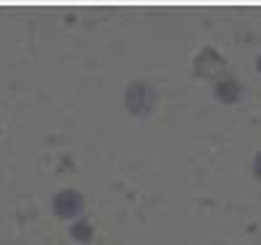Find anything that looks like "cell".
<instances>
[{"label":"cell","instance_id":"obj_1","mask_svg":"<svg viewBox=\"0 0 261 245\" xmlns=\"http://www.w3.org/2000/svg\"><path fill=\"white\" fill-rule=\"evenodd\" d=\"M156 105V92L146 81H135L127 89V108L132 113H148Z\"/></svg>","mask_w":261,"mask_h":245},{"label":"cell","instance_id":"obj_2","mask_svg":"<svg viewBox=\"0 0 261 245\" xmlns=\"http://www.w3.org/2000/svg\"><path fill=\"white\" fill-rule=\"evenodd\" d=\"M51 210L60 215V218H73L84 210V197L75 189H65L51 200Z\"/></svg>","mask_w":261,"mask_h":245},{"label":"cell","instance_id":"obj_3","mask_svg":"<svg viewBox=\"0 0 261 245\" xmlns=\"http://www.w3.org/2000/svg\"><path fill=\"white\" fill-rule=\"evenodd\" d=\"M216 97L221 103H237L240 100V84L234 78H224L216 84Z\"/></svg>","mask_w":261,"mask_h":245},{"label":"cell","instance_id":"obj_4","mask_svg":"<svg viewBox=\"0 0 261 245\" xmlns=\"http://www.w3.org/2000/svg\"><path fill=\"white\" fill-rule=\"evenodd\" d=\"M210 65H221V54L216 52V48H205V52L197 57L194 70H197V73H207V67H210Z\"/></svg>","mask_w":261,"mask_h":245},{"label":"cell","instance_id":"obj_5","mask_svg":"<svg viewBox=\"0 0 261 245\" xmlns=\"http://www.w3.org/2000/svg\"><path fill=\"white\" fill-rule=\"evenodd\" d=\"M70 234L75 240H81V242H86V240H92V227L86 221H75L73 227H70Z\"/></svg>","mask_w":261,"mask_h":245},{"label":"cell","instance_id":"obj_6","mask_svg":"<svg viewBox=\"0 0 261 245\" xmlns=\"http://www.w3.org/2000/svg\"><path fill=\"white\" fill-rule=\"evenodd\" d=\"M253 175H256V178L261 181V154H258L256 159H253Z\"/></svg>","mask_w":261,"mask_h":245},{"label":"cell","instance_id":"obj_7","mask_svg":"<svg viewBox=\"0 0 261 245\" xmlns=\"http://www.w3.org/2000/svg\"><path fill=\"white\" fill-rule=\"evenodd\" d=\"M258 73H261V57H258Z\"/></svg>","mask_w":261,"mask_h":245}]
</instances>
